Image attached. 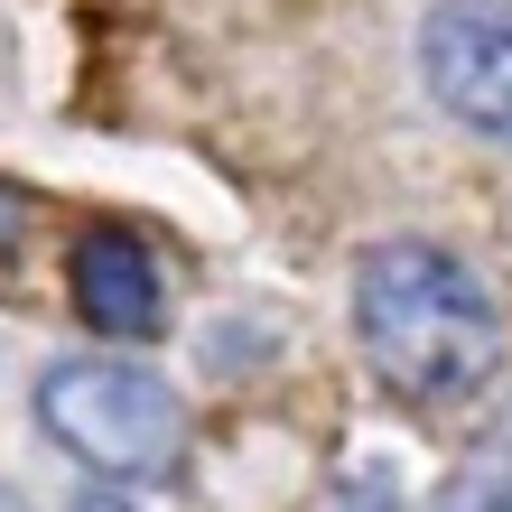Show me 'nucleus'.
Returning a JSON list of instances; mask_svg holds the SVG:
<instances>
[{
  "label": "nucleus",
  "instance_id": "1",
  "mask_svg": "<svg viewBox=\"0 0 512 512\" xmlns=\"http://www.w3.org/2000/svg\"><path fill=\"white\" fill-rule=\"evenodd\" d=\"M354 345L410 410H447L503 373V308L447 243H373L354 261Z\"/></svg>",
  "mask_w": 512,
  "mask_h": 512
},
{
  "label": "nucleus",
  "instance_id": "2",
  "mask_svg": "<svg viewBox=\"0 0 512 512\" xmlns=\"http://www.w3.org/2000/svg\"><path fill=\"white\" fill-rule=\"evenodd\" d=\"M38 429L94 475V485H159L187 457V401L122 354H66L38 382Z\"/></svg>",
  "mask_w": 512,
  "mask_h": 512
},
{
  "label": "nucleus",
  "instance_id": "3",
  "mask_svg": "<svg viewBox=\"0 0 512 512\" xmlns=\"http://www.w3.org/2000/svg\"><path fill=\"white\" fill-rule=\"evenodd\" d=\"M419 75L447 122L512 140V0H438L419 28Z\"/></svg>",
  "mask_w": 512,
  "mask_h": 512
},
{
  "label": "nucleus",
  "instance_id": "4",
  "mask_svg": "<svg viewBox=\"0 0 512 512\" xmlns=\"http://www.w3.org/2000/svg\"><path fill=\"white\" fill-rule=\"evenodd\" d=\"M66 298H75V317L94 326L103 345H149V336L168 326L159 261H149V243H140V233H122V224L75 233V252H66Z\"/></svg>",
  "mask_w": 512,
  "mask_h": 512
},
{
  "label": "nucleus",
  "instance_id": "5",
  "mask_svg": "<svg viewBox=\"0 0 512 512\" xmlns=\"http://www.w3.org/2000/svg\"><path fill=\"white\" fill-rule=\"evenodd\" d=\"M438 512H512V410L466 447V466L438 485Z\"/></svg>",
  "mask_w": 512,
  "mask_h": 512
},
{
  "label": "nucleus",
  "instance_id": "6",
  "mask_svg": "<svg viewBox=\"0 0 512 512\" xmlns=\"http://www.w3.org/2000/svg\"><path fill=\"white\" fill-rule=\"evenodd\" d=\"M75 512H131V503L112 494V485H84V494H75Z\"/></svg>",
  "mask_w": 512,
  "mask_h": 512
}]
</instances>
